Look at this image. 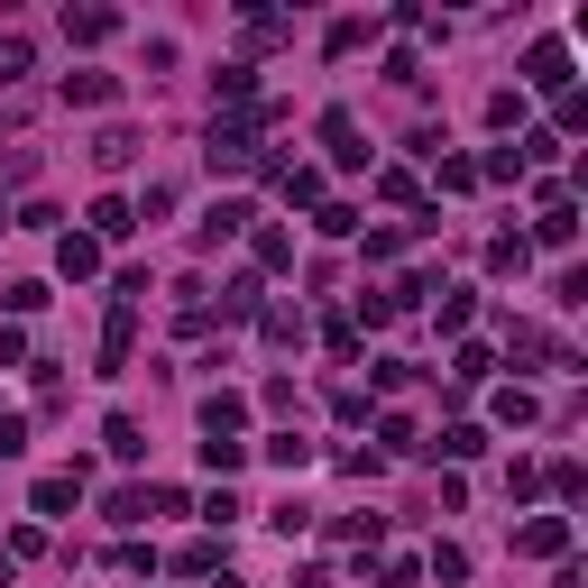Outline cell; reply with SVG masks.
<instances>
[{"mask_svg":"<svg viewBox=\"0 0 588 588\" xmlns=\"http://www.w3.org/2000/svg\"><path fill=\"white\" fill-rule=\"evenodd\" d=\"M19 359H29V331H19V322H0V368H19Z\"/></svg>","mask_w":588,"mask_h":588,"instance_id":"obj_37","label":"cell"},{"mask_svg":"<svg viewBox=\"0 0 588 588\" xmlns=\"http://www.w3.org/2000/svg\"><path fill=\"white\" fill-rule=\"evenodd\" d=\"M258 267H295V240L276 221H258Z\"/></svg>","mask_w":588,"mask_h":588,"instance_id":"obj_26","label":"cell"},{"mask_svg":"<svg viewBox=\"0 0 588 588\" xmlns=\"http://www.w3.org/2000/svg\"><path fill=\"white\" fill-rule=\"evenodd\" d=\"M101 442H111V459H138V451H147V432H138L130 414H111V423H101Z\"/></svg>","mask_w":588,"mask_h":588,"instance_id":"obj_19","label":"cell"},{"mask_svg":"<svg viewBox=\"0 0 588 588\" xmlns=\"http://www.w3.org/2000/svg\"><path fill=\"white\" fill-rule=\"evenodd\" d=\"M120 37V10H65V46H101Z\"/></svg>","mask_w":588,"mask_h":588,"instance_id":"obj_7","label":"cell"},{"mask_svg":"<svg viewBox=\"0 0 588 588\" xmlns=\"http://www.w3.org/2000/svg\"><path fill=\"white\" fill-rule=\"evenodd\" d=\"M442 193H478V166L469 157H442Z\"/></svg>","mask_w":588,"mask_h":588,"instance_id":"obj_35","label":"cell"},{"mask_svg":"<svg viewBox=\"0 0 588 588\" xmlns=\"http://www.w3.org/2000/svg\"><path fill=\"white\" fill-rule=\"evenodd\" d=\"M515 175H524V147H497V157L478 166V185H515Z\"/></svg>","mask_w":588,"mask_h":588,"instance_id":"obj_28","label":"cell"},{"mask_svg":"<svg viewBox=\"0 0 588 588\" xmlns=\"http://www.w3.org/2000/svg\"><path fill=\"white\" fill-rule=\"evenodd\" d=\"M579 488H588V478H579V459H552V497H561V506H579Z\"/></svg>","mask_w":588,"mask_h":588,"instance_id":"obj_32","label":"cell"},{"mask_svg":"<svg viewBox=\"0 0 588 588\" xmlns=\"http://www.w3.org/2000/svg\"><path fill=\"white\" fill-rule=\"evenodd\" d=\"M29 74V37H0V84H19Z\"/></svg>","mask_w":588,"mask_h":588,"instance_id":"obj_36","label":"cell"},{"mask_svg":"<svg viewBox=\"0 0 588 588\" xmlns=\"http://www.w3.org/2000/svg\"><path fill=\"white\" fill-rule=\"evenodd\" d=\"M147 515H157V506H147V488H120V497H111V524H147Z\"/></svg>","mask_w":588,"mask_h":588,"instance_id":"obj_30","label":"cell"},{"mask_svg":"<svg viewBox=\"0 0 588 588\" xmlns=\"http://www.w3.org/2000/svg\"><path fill=\"white\" fill-rule=\"evenodd\" d=\"M469 313H478V295L451 286V295H442V331H469Z\"/></svg>","mask_w":588,"mask_h":588,"instance_id":"obj_31","label":"cell"},{"mask_svg":"<svg viewBox=\"0 0 588 588\" xmlns=\"http://www.w3.org/2000/svg\"><path fill=\"white\" fill-rule=\"evenodd\" d=\"M267 459H276V469H313V442H303V432H267Z\"/></svg>","mask_w":588,"mask_h":588,"instance_id":"obj_15","label":"cell"},{"mask_svg":"<svg viewBox=\"0 0 588 588\" xmlns=\"http://www.w3.org/2000/svg\"><path fill=\"white\" fill-rule=\"evenodd\" d=\"M221 313H230V322H248V313H267V295H258V276H230V286H221Z\"/></svg>","mask_w":588,"mask_h":588,"instance_id":"obj_13","label":"cell"},{"mask_svg":"<svg viewBox=\"0 0 588 588\" xmlns=\"http://www.w3.org/2000/svg\"><path fill=\"white\" fill-rule=\"evenodd\" d=\"M240 459H248V442H202V469H221V478H230Z\"/></svg>","mask_w":588,"mask_h":588,"instance_id":"obj_33","label":"cell"},{"mask_svg":"<svg viewBox=\"0 0 588 588\" xmlns=\"http://www.w3.org/2000/svg\"><path fill=\"white\" fill-rule=\"evenodd\" d=\"M56 267L74 276V286H84V276H101V240H92V230H65V240H56Z\"/></svg>","mask_w":588,"mask_h":588,"instance_id":"obj_5","label":"cell"},{"mask_svg":"<svg viewBox=\"0 0 588 588\" xmlns=\"http://www.w3.org/2000/svg\"><path fill=\"white\" fill-rule=\"evenodd\" d=\"M552 120H561V138L588 130V92H579V84H570V92H552Z\"/></svg>","mask_w":588,"mask_h":588,"instance_id":"obj_24","label":"cell"},{"mask_svg":"<svg viewBox=\"0 0 588 588\" xmlns=\"http://www.w3.org/2000/svg\"><path fill=\"white\" fill-rule=\"evenodd\" d=\"M524 258H533V240H515V230L488 240V267H497V276H524Z\"/></svg>","mask_w":588,"mask_h":588,"instance_id":"obj_22","label":"cell"},{"mask_svg":"<svg viewBox=\"0 0 588 588\" xmlns=\"http://www.w3.org/2000/svg\"><path fill=\"white\" fill-rule=\"evenodd\" d=\"M515 552H533V561H570V515H533V524H515Z\"/></svg>","mask_w":588,"mask_h":588,"instance_id":"obj_3","label":"cell"},{"mask_svg":"<svg viewBox=\"0 0 588 588\" xmlns=\"http://www.w3.org/2000/svg\"><path fill=\"white\" fill-rule=\"evenodd\" d=\"M74 497H84V469H65V478H37V515H65Z\"/></svg>","mask_w":588,"mask_h":588,"instance_id":"obj_16","label":"cell"},{"mask_svg":"<svg viewBox=\"0 0 588 588\" xmlns=\"http://www.w3.org/2000/svg\"><path fill=\"white\" fill-rule=\"evenodd\" d=\"M130 212H138V221H166V212H175V185H147V193L130 202Z\"/></svg>","mask_w":588,"mask_h":588,"instance_id":"obj_34","label":"cell"},{"mask_svg":"<svg viewBox=\"0 0 588 588\" xmlns=\"http://www.w3.org/2000/svg\"><path fill=\"white\" fill-rule=\"evenodd\" d=\"M258 331H267L276 350H295V341H303V313H295V303H267V313H258Z\"/></svg>","mask_w":588,"mask_h":588,"instance_id":"obj_17","label":"cell"},{"mask_svg":"<svg viewBox=\"0 0 588 588\" xmlns=\"http://www.w3.org/2000/svg\"><path fill=\"white\" fill-rule=\"evenodd\" d=\"M533 240H543V248H570V240H579V212H570V193H561V202H543V221H533Z\"/></svg>","mask_w":588,"mask_h":588,"instance_id":"obj_9","label":"cell"},{"mask_svg":"<svg viewBox=\"0 0 588 588\" xmlns=\"http://www.w3.org/2000/svg\"><path fill=\"white\" fill-rule=\"evenodd\" d=\"M221 588H240V579H221Z\"/></svg>","mask_w":588,"mask_h":588,"instance_id":"obj_40","label":"cell"},{"mask_svg":"<svg viewBox=\"0 0 588 588\" xmlns=\"http://www.w3.org/2000/svg\"><path fill=\"white\" fill-rule=\"evenodd\" d=\"M130 157H138V130H120V120H111V130L92 138V166H101V175H120Z\"/></svg>","mask_w":588,"mask_h":588,"instance_id":"obj_10","label":"cell"},{"mask_svg":"<svg viewBox=\"0 0 588 588\" xmlns=\"http://www.w3.org/2000/svg\"><path fill=\"white\" fill-rule=\"evenodd\" d=\"M240 432H248V396L212 387V396H202V442H240Z\"/></svg>","mask_w":588,"mask_h":588,"instance_id":"obj_2","label":"cell"},{"mask_svg":"<svg viewBox=\"0 0 588 588\" xmlns=\"http://www.w3.org/2000/svg\"><path fill=\"white\" fill-rule=\"evenodd\" d=\"M175 570H185V579H212V570H221V543H185V552H175Z\"/></svg>","mask_w":588,"mask_h":588,"instance_id":"obj_27","label":"cell"},{"mask_svg":"<svg viewBox=\"0 0 588 588\" xmlns=\"http://www.w3.org/2000/svg\"><path fill=\"white\" fill-rule=\"evenodd\" d=\"M377 533H387L377 515H341V524H331V543H350V552H377Z\"/></svg>","mask_w":588,"mask_h":588,"instance_id":"obj_20","label":"cell"},{"mask_svg":"<svg viewBox=\"0 0 588 588\" xmlns=\"http://www.w3.org/2000/svg\"><path fill=\"white\" fill-rule=\"evenodd\" d=\"M248 221H258V212H248V202H212V221H202L193 240H202V248H221V240H240Z\"/></svg>","mask_w":588,"mask_h":588,"instance_id":"obj_8","label":"cell"},{"mask_svg":"<svg viewBox=\"0 0 588 588\" xmlns=\"http://www.w3.org/2000/svg\"><path fill=\"white\" fill-rule=\"evenodd\" d=\"M497 359H488V350H478V341H459V359H451V377H459V387H478V377H488Z\"/></svg>","mask_w":588,"mask_h":588,"instance_id":"obj_29","label":"cell"},{"mask_svg":"<svg viewBox=\"0 0 588 588\" xmlns=\"http://www.w3.org/2000/svg\"><path fill=\"white\" fill-rule=\"evenodd\" d=\"M276 185H286V202H322V166H276Z\"/></svg>","mask_w":588,"mask_h":588,"instance_id":"obj_21","label":"cell"},{"mask_svg":"<svg viewBox=\"0 0 588 588\" xmlns=\"http://www.w3.org/2000/svg\"><path fill=\"white\" fill-rule=\"evenodd\" d=\"M524 84H533V92H570V46H561V37H533V46H524Z\"/></svg>","mask_w":588,"mask_h":588,"instance_id":"obj_1","label":"cell"},{"mask_svg":"<svg viewBox=\"0 0 588 588\" xmlns=\"http://www.w3.org/2000/svg\"><path fill=\"white\" fill-rule=\"evenodd\" d=\"M212 92L230 101V111H248V101H258V74H248V65H221V74H212Z\"/></svg>","mask_w":588,"mask_h":588,"instance_id":"obj_14","label":"cell"},{"mask_svg":"<svg viewBox=\"0 0 588 588\" xmlns=\"http://www.w3.org/2000/svg\"><path fill=\"white\" fill-rule=\"evenodd\" d=\"M322 46H331V56H359V46H368V19H331Z\"/></svg>","mask_w":588,"mask_h":588,"instance_id":"obj_23","label":"cell"},{"mask_svg":"<svg viewBox=\"0 0 588 588\" xmlns=\"http://www.w3.org/2000/svg\"><path fill=\"white\" fill-rule=\"evenodd\" d=\"M74 101H84V111H101V101H120V74H65V111H74Z\"/></svg>","mask_w":588,"mask_h":588,"instance_id":"obj_6","label":"cell"},{"mask_svg":"<svg viewBox=\"0 0 588 588\" xmlns=\"http://www.w3.org/2000/svg\"><path fill=\"white\" fill-rule=\"evenodd\" d=\"M377 442L387 451H423V432H414V414H377Z\"/></svg>","mask_w":588,"mask_h":588,"instance_id":"obj_25","label":"cell"},{"mask_svg":"<svg viewBox=\"0 0 588 588\" xmlns=\"http://www.w3.org/2000/svg\"><path fill=\"white\" fill-rule=\"evenodd\" d=\"M497 423H543V396H533V387H497Z\"/></svg>","mask_w":588,"mask_h":588,"instance_id":"obj_12","label":"cell"},{"mask_svg":"<svg viewBox=\"0 0 588 588\" xmlns=\"http://www.w3.org/2000/svg\"><path fill=\"white\" fill-rule=\"evenodd\" d=\"M423 451H442V459H478V451H488V432H478V423H451L442 442H423Z\"/></svg>","mask_w":588,"mask_h":588,"instance_id":"obj_18","label":"cell"},{"mask_svg":"<svg viewBox=\"0 0 588 588\" xmlns=\"http://www.w3.org/2000/svg\"><path fill=\"white\" fill-rule=\"evenodd\" d=\"M322 147H331V166H368V138L350 111H322Z\"/></svg>","mask_w":588,"mask_h":588,"instance_id":"obj_4","label":"cell"},{"mask_svg":"<svg viewBox=\"0 0 588 588\" xmlns=\"http://www.w3.org/2000/svg\"><path fill=\"white\" fill-rule=\"evenodd\" d=\"M10 451H29V423H19V414H0V459H10Z\"/></svg>","mask_w":588,"mask_h":588,"instance_id":"obj_39","label":"cell"},{"mask_svg":"<svg viewBox=\"0 0 588 588\" xmlns=\"http://www.w3.org/2000/svg\"><path fill=\"white\" fill-rule=\"evenodd\" d=\"M130 230H138V212H130L120 193H101V202H92V240H130Z\"/></svg>","mask_w":588,"mask_h":588,"instance_id":"obj_11","label":"cell"},{"mask_svg":"<svg viewBox=\"0 0 588 588\" xmlns=\"http://www.w3.org/2000/svg\"><path fill=\"white\" fill-rule=\"evenodd\" d=\"M377 588H423V570H414V561H387V570H377Z\"/></svg>","mask_w":588,"mask_h":588,"instance_id":"obj_38","label":"cell"}]
</instances>
